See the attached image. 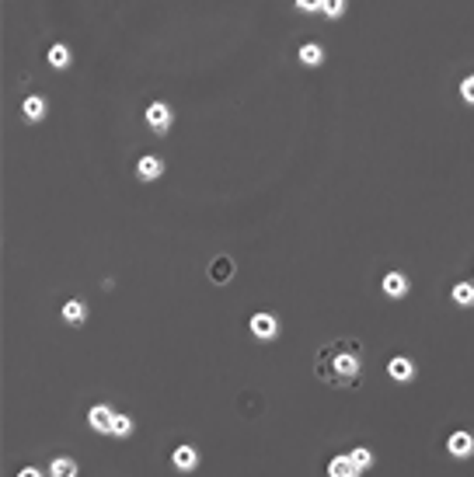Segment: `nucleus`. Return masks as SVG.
I'll list each match as a JSON object with an SVG mask.
<instances>
[{
	"instance_id": "obj_1",
	"label": "nucleus",
	"mask_w": 474,
	"mask_h": 477,
	"mask_svg": "<svg viewBox=\"0 0 474 477\" xmlns=\"http://www.w3.org/2000/svg\"><path fill=\"white\" fill-rule=\"evenodd\" d=\"M143 119H147V125L157 133V136H164V133H171V122H174V112L168 101H150L147 105V112H143Z\"/></svg>"
},
{
	"instance_id": "obj_2",
	"label": "nucleus",
	"mask_w": 474,
	"mask_h": 477,
	"mask_svg": "<svg viewBox=\"0 0 474 477\" xmlns=\"http://www.w3.org/2000/svg\"><path fill=\"white\" fill-rule=\"evenodd\" d=\"M446 453H450L453 460H471L474 456V436L471 432H464V429L450 432V439H446Z\"/></svg>"
},
{
	"instance_id": "obj_3",
	"label": "nucleus",
	"mask_w": 474,
	"mask_h": 477,
	"mask_svg": "<svg viewBox=\"0 0 474 477\" xmlns=\"http://www.w3.org/2000/svg\"><path fill=\"white\" fill-rule=\"evenodd\" d=\"M112 422H115V411H112L108 404H94V408L87 411V425H91L94 432H101V436L112 432Z\"/></svg>"
},
{
	"instance_id": "obj_4",
	"label": "nucleus",
	"mask_w": 474,
	"mask_h": 477,
	"mask_svg": "<svg viewBox=\"0 0 474 477\" xmlns=\"http://www.w3.org/2000/svg\"><path fill=\"white\" fill-rule=\"evenodd\" d=\"M171 464H174V471H178V474H192V471L199 467V449H196V446H188V442H185V446H178V449L171 453Z\"/></svg>"
},
{
	"instance_id": "obj_5",
	"label": "nucleus",
	"mask_w": 474,
	"mask_h": 477,
	"mask_svg": "<svg viewBox=\"0 0 474 477\" xmlns=\"http://www.w3.org/2000/svg\"><path fill=\"white\" fill-rule=\"evenodd\" d=\"M252 335L259 338V342H272L276 335H279V320H276V314H255L252 318Z\"/></svg>"
},
{
	"instance_id": "obj_6",
	"label": "nucleus",
	"mask_w": 474,
	"mask_h": 477,
	"mask_svg": "<svg viewBox=\"0 0 474 477\" xmlns=\"http://www.w3.org/2000/svg\"><path fill=\"white\" fill-rule=\"evenodd\" d=\"M388 376L394 383H412V380H415V362L408 356H394L388 362Z\"/></svg>"
},
{
	"instance_id": "obj_7",
	"label": "nucleus",
	"mask_w": 474,
	"mask_h": 477,
	"mask_svg": "<svg viewBox=\"0 0 474 477\" xmlns=\"http://www.w3.org/2000/svg\"><path fill=\"white\" fill-rule=\"evenodd\" d=\"M164 174V160L157 157V154H143L140 164H136V178L140 181H157Z\"/></svg>"
},
{
	"instance_id": "obj_8",
	"label": "nucleus",
	"mask_w": 474,
	"mask_h": 477,
	"mask_svg": "<svg viewBox=\"0 0 474 477\" xmlns=\"http://www.w3.org/2000/svg\"><path fill=\"white\" fill-rule=\"evenodd\" d=\"M363 471L356 467V460L349 456V453H339V456H332L328 460V477H359Z\"/></svg>"
},
{
	"instance_id": "obj_9",
	"label": "nucleus",
	"mask_w": 474,
	"mask_h": 477,
	"mask_svg": "<svg viewBox=\"0 0 474 477\" xmlns=\"http://www.w3.org/2000/svg\"><path fill=\"white\" fill-rule=\"evenodd\" d=\"M60 318H63V324H70V327H81V324L87 320V303L84 300H77V296L67 300L63 310H60Z\"/></svg>"
},
{
	"instance_id": "obj_10",
	"label": "nucleus",
	"mask_w": 474,
	"mask_h": 477,
	"mask_svg": "<svg viewBox=\"0 0 474 477\" xmlns=\"http://www.w3.org/2000/svg\"><path fill=\"white\" fill-rule=\"evenodd\" d=\"M380 286H384V296H390V300L408 296V276L405 272H388V276L380 279Z\"/></svg>"
},
{
	"instance_id": "obj_11",
	"label": "nucleus",
	"mask_w": 474,
	"mask_h": 477,
	"mask_svg": "<svg viewBox=\"0 0 474 477\" xmlns=\"http://www.w3.org/2000/svg\"><path fill=\"white\" fill-rule=\"evenodd\" d=\"M45 60H49V67H52V70H67V67L74 63V52H70V45H67V42H56V45H49Z\"/></svg>"
},
{
	"instance_id": "obj_12",
	"label": "nucleus",
	"mask_w": 474,
	"mask_h": 477,
	"mask_svg": "<svg viewBox=\"0 0 474 477\" xmlns=\"http://www.w3.org/2000/svg\"><path fill=\"white\" fill-rule=\"evenodd\" d=\"M335 373H339L342 380H356V376H359V359L352 356V352H339V356H335Z\"/></svg>"
},
{
	"instance_id": "obj_13",
	"label": "nucleus",
	"mask_w": 474,
	"mask_h": 477,
	"mask_svg": "<svg viewBox=\"0 0 474 477\" xmlns=\"http://www.w3.org/2000/svg\"><path fill=\"white\" fill-rule=\"evenodd\" d=\"M297 60H300L303 67H321V63H325V45H317V42H303L300 52H297Z\"/></svg>"
},
{
	"instance_id": "obj_14",
	"label": "nucleus",
	"mask_w": 474,
	"mask_h": 477,
	"mask_svg": "<svg viewBox=\"0 0 474 477\" xmlns=\"http://www.w3.org/2000/svg\"><path fill=\"white\" fill-rule=\"evenodd\" d=\"M21 112H25V119H28V122H43L45 112H49V105H45V98L32 94V98H25V101H21Z\"/></svg>"
},
{
	"instance_id": "obj_15",
	"label": "nucleus",
	"mask_w": 474,
	"mask_h": 477,
	"mask_svg": "<svg viewBox=\"0 0 474 477\" xmlns=\"http://www.w3.org/2000/svg\"><path fill=\"white\" fill-rule=\"evenodd\" d=\"M77 474H81V467L74 464V456H56L49 464V477H77Z\"/></svg>"
},
{
	"instance_id": "obj_16",
	"label": "nucleus",
	"mask_w": 474,
	"mask_h": 477,
	"mask_svg": "<svg viewBox=\"0 0 474 477\" xmlns=\"http://www.w3.org/2000/svg\"><path fill=\"white\" fill-rule=\"evenodd\" d=\"M450 296H453L457 307H474V282H457L450 289Z\"/></svg>"
},
{
	"instance_id": "obj_17",
	"label": "nucleus",
	"mask_w": 474,
	"mask_h": 477,
	"mask_svg": "<svg viewBox=\"0 0 474 477\" xmlns=\"http://www.w3.org/2000/svg\"><path fill=\"white\" fill-rule=\"evenodd\" d=\"M108 436L130 439L132 436V418H130V415H119V411H115V422H112V432H108Z\"/></svg>"
},
{
	"instance_id": "obj_18",
	"label": "nucleus",
	"mask_w": 474,
	"mask_h": 477,
	"mask_svg": "<svg viewBox=\"0 0 474 477\" xmlns=\"http://www.w3.org/2000/svg\"><path fill=\"white\" fill-rule=\"evenodd\" d=\"M349 456L356 460V467H359V471H370V467H373V453H370L366 446H356V449H352Z\"/></svg>"
},
{
	"instance_id": "obj_19",
	"label": "nucleus",
	"mask_w": 474,
	"mask_h": 477,
	"mask_svg": "<svg viewBox=\"0 0 474 477\" xmlns=\"http://www.w3.org/2000/svg\"><path fill=\"white\" fill-rule=\"evenodd\" d=\"M321 14H325V18H342V14H345V0H325Z\"/></svg>"
},
{
	"instance_id": "obj_20",
	"label": "nucleus",
	"mask_w": 474,
	"mask_h": 477,
	"mask_svg": "<svg viewBox=\"0 0 474 477\" xmlns=\"http://www.w3.org/2000/svg\"><path fill=\"white\" fill-rule=\"evenodd\" d=\"M461 101H464V105H471V108H474V74H471V77H464V80H461Z\"/></svg>"
},
{
	"instance_id": "obj_21",
	"label": "nucleus",
	"mask_w": 474,
	"mask_h": 477,
	"mask_svg": "<svg viewBox=\"0 0 474 477\" xmlns=\"http://www.w3.org/2000/svg\"><path fill=\"white\" fill-rule=\"evenodd\" d=\"M297 7L307 11V14H314V11H321V7H325V0H297Z\"/></svg>"
},
{
	"instance_id": "obj_22",
	"label": "nucleus",
	"mask_w": 474,
	"mask_h": 477,
	"mask_svg": "<svg viewBox=\"0 0 474 477\" xmlns=\"http://www.w3.org/2000/svg\"><path fill=\"white\" fill-rule=\"evenodd\" d=\"M216 279H230V262H227V258L216 262Z\"/></svg>"
},
{
	"instance_id": "obj_23",
	"label": "nucleus",
	"mask_w": 474,
	"mask_h": 477,
	"mask_svg": "<svg viewBox=\"0 0 474 477\" xmlns=\"http://www.w3.org/2000/svg\"><path fill=\"white\" fill-rule=\"evenodd\" d=\"M18 477H43V471H39V467H21Z\"/></svg>"
}]
</instances>
